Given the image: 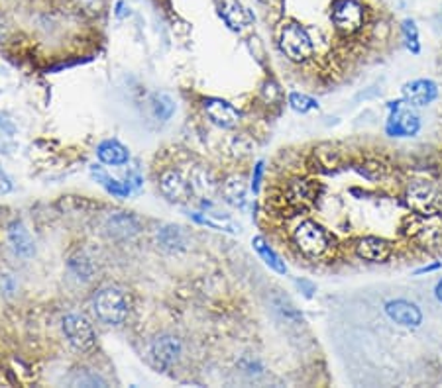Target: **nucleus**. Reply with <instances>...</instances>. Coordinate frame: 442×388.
Returning <instances> with one entry per match:
<instances>
[{
	"label": "nucleus",
	"instance_id": "nucleus-22",
	"mask_svg": "<svg viewBox=\"0 0 442 388\" xmlns=\"http://www.w3.org/2000/svg\"><path fill=\"white\" fill-rule=\"evenodd\" d=\"M91 175L96 179V183H101L103 188L106 190L108 194H113L116 198H128L130 193H132V186L128 185V183H120V181H116V179H110V176L104 173L101 167L93 165L91 167Z\"/></svg>",
	"mask_w": 442,
	"mask_h": 388
},
{
	"label": "nucleus",
	"instance_id": "nucleus-13",
	"mask_svg": "<svg viewBox=\"0 0 442 388\" xmlns=\"http://www.w3.org/2000/svg\"><path fill=\"white\" fill-rule=\"evenodd\" d=\"M401 94H403L405 104L421 108V106H427V104L436 101L438 86L431 79H415V81H409L401 86Z\"/></svg>",
	"mask_w": 442,
	"mask_h": 388
},
{
	"label": "nucleus",
	"instance_id": "nucleus-21",
	"mask_svg": "<svg viewBox=\"0 0 442 388\" xmlns=\"http://www.w3.org/2000/svg\"><path fill=\"white\" fill-rule=\"evenodd\" d=\"M67 269H69V273H71L77 280H81V283H89V280H93L94 277V263L87 257L83 251H77V253H73V255L69 257V261H67Z\"/></svg>",
	"mask_w": 442,
	"mask_h": 388
},
{
	"label": "nucleus",
	"instance_id": "nucleus-25",
	"mask_svg": "<svg viewBox=\"0 0 442 388\" xmlns=\"http://www.w3.org/2000/svg\"><path fill=\"white\" fill-rule=\"evenodd\" d=\"M151 110H153V116L158 120L168 122L173 116V112H175V102H173L170 94H153V98H151Z\"/></svg>",
	"mask_w": 442,
	"mask_h": 388
},
{
	"label": "nucleus",
	"instance_id": "nucleus-27",
	"mask_svg": "<svg viewBox=\"0 0 442 388\" xmlns=\"http://www.w3.org/2000/svg\"><path fill=\"white\" fill-rule=\"evenodd\" d=\"M71 384L73 387H108V382L101 377V375H96L93 370H77L75 377L71 379Z\"/></svg>",
	"mask_w": 442,
	"mask_h": 388
},
{
	"label": "nucleus",
	"instance_id": "nucleus-6",
	"mask_svg": "<svg viewBox=\"0 0 442 388\" xmlns=\"http://www.w3.org/2000/svg\"><path fill=\"white\" fill-rule=\"evenodd\" d=\"M61 330H63V335L69 342V345L77 349V351H91L94 347V337L93 325L87 320L83 314H67L63 320H61Z\"/></svg>",
	"mask_w": 442,
	"mask_h": 388
},
{
	"label": "nucleus",
	"instance_id": "nucleus-38",
	"mask_svg": "<svg viewBox=\"0 0 442 388\" xmlns=\"http://www.w3.org/2000/svg\"><path fill=\"white\" fill-rule=\"evenodd\" d=\"M6 34H8V26H6V22H4V20L0 18V41L6 37Z\"/></svg>",
	"mask_w": 442,
	"mask_h": 388
},
{
	"label": "nucleus",
	"instance_id": "nucleus-28",
	"mask_svg": "<svg viewBox=\"0 0 442 388\" xmlns=\"http://www.w3.org/2000/svg\"><path fill=\"white\" fill-rule=\"evenodd\" d=\"M289 106L295 112H299V114H307V112L319 108V102L315 101V98H310L309 94L291 93L289 94Z\"/></svg>",
	"mask_w": 442,
	"mask_h": 388
},
{
	"label": "nucleus",
	"instance_id": "nucleus-16",
	"mask_svg": "<svg viewBox=\"0 0 442 388\" xmlns=\"http://www.w3.org/2000/svg\"><path fill=\"white\" fill-rule=\"evenodd\" d=\"M205 112H207L210 122L217 124L218 128L232 129L240 122V112L236 110L230 102L222 101V98H208V101H205Z\"/></svg>",
	"mask_w": 442,
	"mask_h": 388
},
{
	"label": "nucleus",
	"instance_id": "nucleus-35",
	"mask_svg": "<svg viewBox=\"0 0 442 388\" xmlns=\"http://www.w3.org/2000/svg\"><path fill=\"white\" fill-rule=\"evenodd\" d=\"M441 267H442L441 263H433V265H427V267L417 269V271H415V275H424V273H433V271H436V269H441Z\"/></svg>",
	"mask_w": 442,
	"mask_h": 388
},
{
	"label": "nucleus",
	"instance_id": "nucleus-12",
	"mask_svg": "<svg viewBox=\"0 0 442 388\" xmlns=\"http://www.w3.org/2000/svg\"><path fill=\"white\" fill-rule=\"evenodd\" d=\"M141 226L132 214H110L104 222L106 235L114 241H130L140 233Z\"/></svg>",
	"mask_w": 442,
	"mask_h": 388
},
{
	"label": "nucleus",
	"instance_id": "nucleus-8",
	"mask_svg": "<svg viewBox=\"0 0 442 388\" xmlns=\"http://www.w3.org/2000/svg\"><path fill=\"white\" fill-rule=\"evenodd\" d=\"M322 193H324V186L320 185L319 181L307 179V176H295L285 186V196H287L285 202L291 204L295 208H299V206L305 208L309 204L317 202V198H320Z\"/></svg>",
	"mask_w": 442,
	"mask_h": 388
},
{
	"label": "nucleus",
	"instance_id": "nucleus-9",
	"mask_svg": "<svg viewBox=\"0 0 442 388\" xmlns=\"http://www.w3.org/2000/svg\"><path fill=\"white\" fill-rule=\"evenodd\" d=\"M386 316L397 325H401L405 330H417L423 323V312L421 308L409 300L397 298L389 300L386 304Z\"/></svg>",
	"mask_w": 442,
	"mask_h": 388
},
{
	"label": "nucleus",
	"instance_id": "nucleus-39",
	"mask_svg": "<svg viewBox=\"0 0 442 388\" xmlns=\"http://www.w3.org/2000/svg\"><path fill=\"white\" fill-rule=\"evenodd\" d=\"M434 296H436V300L442 304V278L436 283V287H434Z\"/></svg>",
	"mask_w": 442,
	"mask_h": 388
},
{
	"label": "nucleus",
	"instance_id": "nucleus-32",
	"mask_svg": "<svg viewBox=\"0 0 442 388\" xmlns=\"http://www.w3.org/2000/svg\"><path fill=\"white\" fill-rule=\"evenodd\" d=\"M193 220H195V222H198V224H203V226H210V228H215V230L234 231V230H232V226H230V224L215 222V220H210V218H205V216H201V214H193Z\"/></svg>",
	"mask_w": 442,
	"mask_h": 388
},
{
	"label": "nucleus",
	"instance_id": "nucleus-7",
	"mask_svg": "<svg viewBox=\"0 0 442 388\" xmlns=\"http://www.w3.org/2000/svg\"><path fill=\"white\" fill-rule=\"evenodd\" d=\"M403 104V98L387 104V108L391 110V116H389L386 126L387 136H393V138H411V136H415L421 129L419 116L413 110L405 108Z\"/></svg>",
	"mask_w": 442,
	"mask_h": 388
},
{
	"label": "nucleus",
	"instance_id": "nucleus-34",
	"mask_svg": "<svg viewBox=\"0 0 442 388\" xmlns=\"http://www.w3.org/2000/svg\"><path fill=\"white\" fill-rule=\"evenodd\" d=\"M262 175H264V163L260 161L254 169V179H252V188H254V193L260 190V183H262Z\"/></svg>",
	"mask_w": 442,
	"mask_h": 388
},
{
	"label": "nucleus",
	"instance_id": "nucleus-24",
	"mask_svg": "<svg viewBox=\"0 0 442 388\" xmlns=\"http://www.w3.org/2000/svg\"><path fill=\"white\" fill-rule=\"evenodd\" d=\"M222 18H225V22L228 24V28L236 30V32H240V30H244L246 26H248L246 10H242V6H240L238 2H234V0H230V2H226L225 4Z\"/></svg>",
	"mask_w": 442,
	"mask_h": 388
},
{
	"label": "nucleus",
	"instance_id": "nucleus-40",
	"mask_svg": "<svg viewBox=\"0 0 442 388\" xmlns=\"http://www.w3.org/2000/svg\"><path fill=\"white\" fill-rule=\"evenodd\" d=\"M2 183H8V181H6V176H4L2 169H0V193H6V188H2Z\"/></svg>",
	"mask_w": 442,
	"mask_h": 388
},
{
	"label": "nucleus",
	"instance_id": "nucleus-33",
	"mask_svg": "<svg viewBox=\"0 0 442 388\" xmlns=\"http://www.w3.org/2000/svg\"><path fill=\"white\" fill-rule=\"evenodd\" d=\"M297 287L301 288V292L305 295V298H312V296H315V292H317V287H315L310 280H305V278L297 280Z\"/></svg>",
	"mask_w": 442,
	"mask_h": 388
},
{
	"label": "nucleus",
	"instance_id": "nucleus-17",
	"mask_svg": "<svg viewBox=\"0 0 442 388\" xmlns=\"http://www.w3.org/2000/svg\"><path fill=\"white\" fill-rule=\"evenodd\" d=\"M6 240H8L10 250L14 251V255H18L22 259H30L34 255V240L30 235V231L26 230V226L22 222H12L6 230Z\"/></svg>",
	"mask_w": 442,
	"mask_h": 388
},
{
	"label": "nucleus",
	"instance_id": "nucleus-15",
	"mask_svg": "<svg viewBox=\"0 0 442 388\" xmlns=\"http://www.w3.org/2000/svg\"><path fill=\"white\" fill-rule=\"evenodd\" d=\"M151 355L163 367H171L175 365L181 355H183V343L179 337L171 335V333H163L160 337H156L151 343Z\"/></svg>",
	"mask_w": 442,
	"mask_h": 388
},
{
	"label": "nucleus",
	"instance_id": "nucleus-11",
	"mask_svg": "<svg viewBox=\"0 0 442 388\" xmlns=\"http://www.w3.org/2000/svg\"><path fill=\"white\" fill-rule=\"evenodd\" d=\"M405 204L411 210H431L436 204L438 188L431 181H411L405 186Z\"/></svg>",
	"mask_w": 442,
	"mask_h": 388
},
{
	"label": "nucleus",
	"instance_id": "nucleus-30",
	"mask_svg": "<svg viewBox=\"0 0 442 388\" xmlns=\"http://www.w3.org/2000/svg\"><path fill=\"white\" fill-rule=\"evenodd\" d=\"M403 36L405 41H407V47L417 56L421 51V46H419V30L415 26L413 20H405L403 22Z\"/></svg>",
	"mask_w": 442,
	"mask_h": 388
},
{
	"label": "nucleus",
	"instance_id": "nucleus-3",
	"mask_svg": "<svg viewBox=\"0 0 442 388\" xmlns=\"http://www.w3.org/2000/svg\"><path fill=\"white\" fill-rule=\"evenodd\" d=\"M132 310L130 295L118 287L101 288L93 298L94 316L106 325H120L128 320Z\"/></svg>",
	"mask_w": 442,
	"mask_h": 388
},
{
	"label": "nucleus",
	"instance_id": "nucleus-19",
	"mask_svg": "<svg viewBox=\"0 0 442 388\" xmlns=\"http://www.w3.org/2000/svg\"><path fill=\"white\" fill-rule=\"evenodd\" d=\"M156 240L163 251H170V253H181V251L187 250V238L185 233L181 231L177 226H163L156 233Z\"/></svg>",
	"mask_w": 442,
	"mask_h": 388
},
{
	"label": "nucleus",
	"instance_id": "nucleus-36",
	"mask_svg": "<svg viewBox=\"0 0 442 388\" xmlns=\"http://www.w3.org/2000/svg\"><path fill=\"white\" fill-rule=\"evenodd\" d=\"M116 16H118V18H124V16H126V14H130V10H128V12H126V2H118V4H116Z\"/></svg>",
	"mask_w": 442,
	"mask_h": 388
},
{
	"label": "nucleus",
	"instance_id": "nucleus-20",
	"mask_svg": "<svg viewBox=\"0 0 442 388\" xmlns=\"http://www.w3.org/2000/svg\"><path fill=\"white\" fill-rule=\"evenodd\" d=\"M252 243H254V250L258 251V255L262 257V261H264L267 267L272 269V271H275L277 275H287V265H285V261L273 251L272 245H270L262 235L254 238Z\"/></svg>",
	"mask_w": 442,
	"mask_h": 388
},
{
	"label": "nucleus",
	"instance_id": "nucleus-29",
	"mask_svg": "<svg viewBox=\"0 0 442 388\" xmlns=\"http://www.w3.org/2000/svg\"><path fill=\"white\" fill-rule=\"evenodd\" d=\"M104 2L106 0H73V4H75V8L81 12V14H85V16H99L101 12L104 10Z\"/></svg>",
	"mask_w": 442,
	"mask_h": 388
},
{
	"label": "nucleus",
	"instance_id": "nucleus-18",
	"mask_svg": "<svg viewBox=\"0 0 442 388\" xmlns=\"http://www.w3.org/2000/svg\"><path fill=\"white\" fill-rule=\"evenodd\" d=\"M96 157L101 163L110 167H122L130 161V151L116 139H106L96 148Z\"/></svg>",
	"mask_w": 442,
	"mask_h": 388
},
{
	"label": "nucleus",
	"instance_id": "nucleus-14",
	"mask_svg": "<svg viewBox=\"0 0 442 388\" xmlns=\"http://www.w3.org/2000/svg\"><path fill=\"white\" fill-rule=\"evenodd\" d=\"M160 190L161 194L175 204H187L191 200V185L177 171L168 169L160 175Z\"/></svg>",
	"mask_w": 442,
	"mask_h": 388
},
{
	"label": "nucleus",
	"instance_id": "nucleus-2",
	"mask_svg": "<svg viewBox=\"0 0 442 388\" xmlns=\"http://www.w3.org/2000/svg\"><path fill=\"white\" fill-rule=\"evenodd\" d=\"M401 231L407 240L417 245H436L442 240V212L441 210H413L405 216L401 222Z\"/></svg>",
	"mask_w": 442,
	"mask_h": 388
},
{
	"label": "nucleus",
	"instance_id": "nucleus-1",
	"mask_svg": "<svg viewBox=\"0 0 442 388\" xmlns=\"http://www.w3.org/2000/svg\"><path fill=\"white\" fill-rule=\"evenodd\" d=\"M291 241L303 257L320 261L334 247V238L322 224L315 220H301L291 230Z\"/></svg>",
	"mask_w": 442,
	"mask_h": 388
},
{
	"label": "nucleus",
	"instance_id": "nucleus-31",
	"mask_svg": "<svg viewBox=\"0 0 442 388\" xmlns=\"http://www.w3.org/2000/svg\"><path fill=\"white\" fill-rule=\"evenodd\" d=\"M275 308L282 312L283 316H285V320H289V322H293V320H303V316L293 308V304H289L287 300H275Z\"/></svg>",
	"mask_w": 442,
	"mask_h": 388
},
{
	"label": "nucleus",
	"instance_id": "nucleus-37",
	"mask_svg": "<svg viewBox=\"0 0 442 388\" xmlns=\"http://www.w3.org/2000/svg\"><path fill=\"white\" fill-rule=\"evenodd\" d=\"M260 2H264L267 6H273V8H282L285 0H260Z\"/></svg>",
	"mask_w": 442,
	"mask_h": 388
},
{
	"label": "nucleus",
	"instance_id": "nucleus-5",
	"mask_svg": "<svg viewBox=\"0 0 442 388\" xmlns=\"http://www.w3.org/2000/svg\"><path fill=\"white\" fill-rule=\"evenodd\" d=\"M334 28L344 36H354L366 24V8L360 0H334L330 8Z\"/></svg>",
	"mask_w": 442,
	"mask_h": 388
},
{
	"label": "nucleus",
	"instance_id": "nucleus-10",
	"mask_svg": "<svg viewBox=\"0 0 442 388\" xmlns=\"http://www.w3.org/2000/svg\"><path fill=\"white\" fill-rule=\"evenodd\" d=\"M356 255L367 263H386L393 255V243L386 238L377 235H364L354 245Z\"/></svg>",
	"mask_w": 442,
	"mask_h": 388
},
{
	"label": "nucleus",
	"instance_id": "nucleus-26",
	"mask_svg": "<svg viewBox=\"0 0 442 388\" xmlns=\"http://www.w3.org/2000/svg\"><path fill=\"white\" fill-rule=\"evenodd\" d=\"M358 175L364 176L370 183H381L387 176V167L379 161H374V159H367L362 165L358 167Z\"/></svg>",
	"mask_w": 442,
	"mask_h": 388
},
{
	"label": "nucleus",
	"instance_id": "nucleus-4",
	"mask_svg": "<svg viewBox=\"0 0 442 388\" xmlns=\"http://www.w3.org/2000/svg\"><path fill=\"white\" fill-rule=\"evenodd\" d=\"M277 44L282 53L293 63H307L312 53H315V44L310 39L309 32L303 28L299 22H285L279 34H277Z\"/></svg>",
	"mask_w": 442,
	"mask_h": 388
},
{
	"label": "nucleus",
	"instance_id": "nucleus-23",
	"mask_svg": "<svg viewBox=\"0 0 442 388\" xmlns=\"http://www.w3.org/2000/svg\"><path fill=\"white\" fill-rule=\"evenodd\" d=\"M222 196L228 204L242 208L246 204V185L242 176H230L222 185Z\"/></svg>",
	"mask_w": 442,
	"mask_h": 388
}]
</instances>
